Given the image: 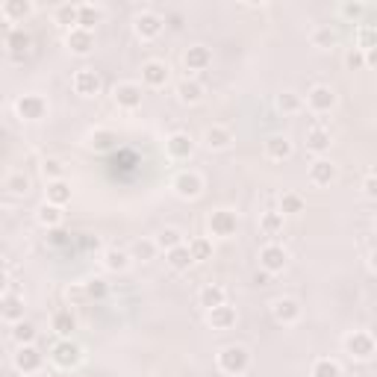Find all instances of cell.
<instances>
[{
    "label": "cell",
    "mask_w": 377,
    "mask_h": 377,
    "mask_svg": "<svg viewBox=\"0 0 377 377\" xmlns=\"http://www.w3.org/2000/svg\"><path fill=\"white\" fill-rule=\"evenodd\" d=\"M54 18H56V24H59V27L74 30V27H77V6H74V4H62V6H56Z\"/></svg>",
    "instance_id": "42"
},
{
    "label": "cell",
    "mask_w": 377,
    "mask_h": 377,
    "mask_svg": "<svg viewBox=\"0 0 377 377\" xmlns=\"http://www.w3.org/2000/svg\"><path fill=\"white\" fill-rule=\"evenodd\" d=\"M345 351H348L354 359H359V363H366V359L374 357V336H371L369 330H354V333H348V336H345Z\"/></svg>",
    "instance_id": "9"
},
{
    "label": "cell",
    "mask_w": 377,
    "mask_h": 377,
    "mask_svg": "<svg viewBox=\"0 0 377 377\" xmlns=\"http://www.w3.org/2000/svg\"><path fill=\"white\" fill-rule=\"evenodd\" d=\"M189 254H192V259L194 262H206V259H212V242L206 239V236H198V239H192L189 245Z\"/></svg>",
    "instance_id": "39"
},
{
    "label": "cell",
    "mask_w": 377,
    "mask_h": 377,
    "mask_svg": "<svg viewBox=\"0 0 377 377\" xmlns=\"http://www.w3.org/2000/svg\"><path fill=\"white\" fill-rule=\"evenodd\" d=\"M166 151L171 159H189L194 154V139L189 133H171L166 139Z\"/></svg>",
    "instance_id": "20"
},
{
    "label": "cell",
    "mask_w": 377,
    "mask_h": 377,
    "mask_svg": "<svg viewBox=\"0 0 377 377\" xmlns=\"http://www.w3.org/2000/svg\"><path fill=\"white\" fill-rule=\"evenodd\" d=\"M233 144V130L224 124H212L204 130V147L206 151H227Z\"/></svg>",
    "instance_id": "17"
},
{
    "label": "cell",
    "mask_w": 377,
    "mask_h": 377,
    "mask_svg": "<svg viewBox=\"0 0 377 377\" xmlns=\"http://www.w3.org/2000/svg\"><path fill=\"white\" fill-rule=\"evenodd\" d=\"M15 116L21 121H42L47 116V101L42 94H21L15 101Z\"/></svg>",
    "instance_id": "6"
},
{
    "label": "cell",
    "mask_w": 377,
    "mask_h": 377,
    "mask_svg": "<svg viewBox=\"0 0 377 377\" xmlns=\"http://www.w3.org/2000/svg\"><path fill=\"white\" fill-rule=\"evenodd\" d=\"M259 230L266 236H277L283 230V216L280 212H262L259 216Z\"/></svg>",
    "instance_id": "41"
},
{
    "label": "cell",
    "mask_w": 377,
    "mask_h": 377,
    "mask_svg": "<svg viewBox=\"0 0 377 377\" xmlns=\"http://www.w3.org/2000/svg\"><path fill=\"white\" fill-rule=\"evenodd\" d=\"M36 336H39V330H36V324L32 321H18V324H12V339H15V345H36Z\"/></svg>",
    "instance_id": "33"
},
{
    "label": "cell",
    "mask_w": 377,
    "mask_h": 377,
    "mask_svg": "<svg viewBox=\"0 0 377 377\" xmlns=\"http://www.w3.org/2000/svg\"><path fill=\"white\" fill-rule=\"evenodd\" d=\"M130 254L127 251H121V248H109V251H104V268L106 271H112V274H121V271H127L130 268Z\"/></svg>",
    "instance_id": "27"
},
{
    "label": "cell",
    "mask_w": 377,
    "mask_h": 377,
    "mask_svg": "<svg viewBox=\"0 0 377 377\" xmlns=\"http://www.w3.org/2000/svg\"><path fill=\"white\" fill-rule=\"evenodd\" d=\"M112 101L118 109H139L142 106V86L133 80H124V83L112 86Z\"/></svg>",
    "instance_id": "10"
},
{
    "label": "cell",
    "mask_w": 377,
    "mask_h": 377,
    "mask_svg": "<svg viewBox=\"0 0 377 377\" xmlns=\"http://www.w3.org/2000/svg\"><path fill=\"white\" fill-rule=\"evenodd\" d=\"M363 56H366V68H371V65L377 62V54H374V51H366Z\"/></svg>",
    "instance_id": "56"
},
{
    "label": "cell",
    "mask_w": 377,
    "mask_h": 377,
    "mask_svg": "<svg viewBox=\"0 0 377 377\" xmlns=\"http://www.w3.org/2000/svg\"><path fill=\"white\" fill-rule=\"evenodd\" d=\"M12 366H15V371H21V374H36L44 366V354L36 345H21L18 351L12 354Z\"/></svg>",
    "instance_id": "8"
},
{
    "label": "cell",
    "mask_w": 377,
    "mask_h": 377,
    "mask_svg": "<svg viewBox=\"0 0 377 377\" xmlns=\"http://www.w3.org/2000/svg\"><path fill=\"white\" fill-rule=\"evenodd\" d=\"M32 6L30 0H6L4 6H0V18H4L6 24H21L24 18H30L32 15Z\"/></svg>",
    "instance_id": "19"
},
{
    "label": "cell",
    "mask_w": 377,
    "mask_h": 377,
    "mask_svg": "<svg viewBox=\"0 0 377 377\" xmlns=\"http://www.w3.org/2000/svg\"><path fill=\"white\" fill-rule=\"evenodd\" d=\"M307 177H309V183H313L316 189H327L336 180V166L330 159H324V156H319L313 166H309V171H307Z\"/></svg>",
    "instance_id": "16"
},
{
    "label": "cell",
    "mask_w": 377,
    "mask_h": 377,
    "mask_svg": "<svg viewBox=\"0 0 377 377\" xmlns=\"http://www.w3.org/2000/svg\"><path fill=\"white\" fill-rule=\"evenodd\" d=\"M198 304L209 313V309H216V307L227 304V289L218 286V283H206V286L198 292Z\"/></svg>",
    "instance_id": "25"
},
{
    "label": "cell",
    "mask_w": 377,
    "mask_h": 377,
    "mask_svg": "<svg viewBox=\"0 0 377 377\" xmlns=\"http://www.w3.org/2000/svg\"><path fill=\"white\" fill-rule=\"evenodd\" d=\"M206 324L212 327V330H230V327H236V309L230 304H221L216 309H209Z\"/></svg>",
    "instance_id": "22"
},
{
    "label": "cell",
    "mask_w": 377,
    "mask_h": 377,
    "mask_svg": "<svg viewBox=\"0 0 377 377\" xmlns=\"http://www.w3.org/2000/svg\"><path fill=\"white\" fill-rule=\"evenodd\" d=\"M154 242H156V248H162V251H171V248H177V245H186L183 233H180L177 227H166V230H159V236Z\"/></svg>",
    "instance_id": "40"
},
{
    "label": "cell",
    "mask_w": 377,
    "mask_h": 377,
    "mask_svg": "<svg viewBox=\"0 0 377 377\" xmlns=\"http://www.w3.org/2000/svg\"><path fill=\"white\" fill-rule=\"evenodd\" d=\"M65 47H68V51H71L74 56H89V54H92V47H94V32L74 27V30L65 32Z\"/></svg>",
    "instance_id": "14"
},
{
    "label": "cell",
    "mask_w": 377,
    "mask_h": 377,
    "mask_svg": "<svg viewBox=\"0 0 377 377\" xmlns=\"http://www.w3.org/2000/svg\"><path fill=\"white\" fill-rule=\"evenodd\" d=\"M363 12H366L363 4H342V15H345V18H359Z\"/></svg>",
    "instance_id": "51"
},
{
    "label": "cell",
    "mask_w": 377,
    "mask_h": 377,
    "mask_svg": "<svg viewBox=\"0 0 377 377\" xmlns=\"http://www.w3.org/2000/svg\"><path fill=\"white\" fill-rule=\"evenodd\" d=\"M277 109H280L283 116H298L304 109V97L298 92H280L277 94Z\"/></svg>",
    "instance_id": "34"
},
{
    "label": "cell",
    "mask_w": 377,
    "mask_h": 377,
    "mask_svg": "<svg viewBox=\"0 0 377 377\" xmlns=\"http://www.w3.org/2000/svg\"><path fill=\"white\" fill-rule=\"evenodd\" d=\"M330 142H333V136H330V130L327 127H309L307 130V151L309 154L324 156L327 151H330Z\"/></svg>",
    "instance_id": "21"
},
{
    "label": "cell",
    "mask_w": 377,
    "mask_h": 377,
    "mask_svg": "<svg viewBox=\"0 0 377 377\" xmlns=\"http://www.w3.org/2000/svg\"><path fill=\"white\" fill-rule=\"evenodd\" d=\"M0 321H9V324L24 321V298L18 292H4L0 295Z\"/></svg>",
    "instance_id": "13"
},
{
    "label": "cell",
    "mask_w": 377,
    "mask_h": 377,
    "mask_svg": "<svg viewBox=\"0 0 377 377\" xmlns=\"http://www.w3.org/2000/svg\"><path fill=\"white\" fill-rule=\"evenodd\" d=\"M71 89L80 97H97L104 89V80L94 68H77L74 77H71Z\"/></svg>",
    "instance_id": "4"
},
{
    "label": "cell",
    "mask_w": 377,
    "mask_h": 377,
    "mask_svg": "<svg viewBox=\"0 0 377 377\" xmlns=\"http://www.w3.org/2000/svg\"><path fill=\"white\" fill-rule=\"evenodd\" d=\"M183 65H186V71H206L209 65H212L209 47H204V44H192L189 51L183 54Z\"/></svg>",
    "instance_id": "23"
},
{
    "label": "cell",
    "mask_w": 377,
    "mask_h": 377,
    "mask_svg": "<svg viewBox=\"0 0 377 377\" xmlns=\"http://www.w3.org/2000/svg\"><path fill=\"white\" fill-rule=\"evenodd\" d=\"M162 30H166V18L156 12H139L133 18V32L142 39V42H154L162 36Z\"/></svg>",
    "instance_id": "3"
},
{
    "label": "cell",
    "mask_w": 377,
    "mask_h": 377,
    "mask_svg": "<svg viewBox=\"0 0 377 377\" xmlns=\"http://www.w3.org/2000/svg\"><path fill=\"white\" fill-rule=\"evenodd\" d=\"M36 218H39V224L42 227H47V230H54V227H62V218H65V212H62V206H54V204H42L39 206V212H36Z\"/></svg>",
    "instance_id": "30"
},
{
    "label": "cell",
    "mask_w": 377,
    "mask_h": 377,
    "mask_svg": "<svg viewBox=\"0 0 377 377\" xmlns=\"http://www.w3.org/2000/svg\"><path fill=\"white\" fill-rule=\"evenodd\" d=\"M177 101L186 104V106H194L204 101V86L198 83V80H183V83L177 86Z\"/></svg>",
    "instance_id": "26"
},
{
    "label": "cell",
    "mask_w": 377,
    "mask_h": 377,
    "mask_svg": "<svg viewBox=\"0 0 377 377\" xmlns=\"http://www.w3.org/2000/svg\"><path fill=\"white\" fill-rule=\"evenodd\" d=\"M6 44H9V56H12V62H21L24 56H27V51H30V36L24 30H12L9 32V39H6Z\"/></svg>",
    "instance_id": "28"
},
{
    "label": "cell",
    "mask_w": 377,
    "mask_h": 377,
    "mask_svg": "<svg viewBox=\"0 0 377 377\" xmlns=\"http://www.w3.org/2000/svg\"><path fill=\"white\" fill-rule=\"evenodd\" d=\"M262 154H266V159L271 162H283L292 156V142L286 136H268L266 144H262Z\"/></svg>",
    "instance_id": "24"
},
{
    "label": "cell",
    "mask_w": 377,
    "mask_h": 377,
    "mask_svg": "<svg viewBox=\"0 0 377 377\" xmlns=\"http://www.w3.org/2000/svg\"><path fill=\"white\" fill-rule=\"evenodd\" d=\"M156 251H159V248H156V242H154V239H139V242L133 245V251H130V259H142V262H147V259H154Z\"/></svg>",
    "instance_id": "45"
},
{
    "label": "cell",
    "mask_w": 377,
    "mask_h": 377,
    "mask_svg": "<svg viewBox=\"0 0 377 377\" xmlns=\"http://www.w3.org/2000/svg\"><path fill=\"white\" fill-rule=\"evenodd\" d=\"M166 262H168V268H174V271H189V266H194V259H192L186 245H177V248L166 251Z\"/></svg>",
    "instance_id": "31"
},
{
    "label": "cell",
    "mask_w": 377,
    "mask_h": 377,
    "mask_svg": "<svg viewBox=\"0 0 377 377\" xmlns=\"http://www.w3.org/2000/svg\"><path fill=\"white\" fill-rule=\"evenodd\" d=\"M6 189L15 194V198H21V194H27V192H30V177H27L24 171L6 177Z\"/></svg>",
    "instance_id": "48"
},
{
    "label": "cell",
    "mask_w": 377,
    "mask_h": 377,
    "mask_svg": "<svg viewBox=\"0 0 377 377\" xmlns=\"http://www.w3.org/2000/svg\"><path fill=\"white\" fill-rule=\"evenodd\" d=\"M313 44L319 47V51H327V47H333L336 42H339V36H336V30H330V27H319V30H313Z\"/></svg>",
    "instance_id": "43"
},
{
    "label": "cell",
    "mask_w": 377,
    "mask_h": 377,
    "mask_svg": "<svg viewBox=\"0 0 377 377\" xmlns=\"http://www.w3.org/2000/svg\"><path fill=\"white\" fill-rule=\"evenodd\" d=\"M47 204L54 206H65L71 204V186L65 180H56V183H47Z\"/></svg>",
    "instance_id": "37"
},
{
    "label": "cell",
    "mask_w": 377,
    "mask_h": 377,
    "mask_svg": "<svg viewBox=\"0 0 377 377\" xmlns=\"http://www.w3.org/2000/svg\"><path fill=\"white\" fill-rule=\"evenodd\" d=\"M54 330L59 333V339H71V333L77 330V319L71 309H59L54 313Z\"/></svg>",
    "instance_id": "32"
},
{
    "label": "cell",
    "mask_w": 377,
    "mask_h": 377,
    "mask_svg": "<svg viewBox=\"0 0 377 377\" xmlns=\"http://www.w3.org/2000/svg\"><path fill=\"white\" fill-rule=\"evenodd\" d=\"M374 44H377V30L371 27V24H366V27H359V32H357V51H374Z\"/></svg>",
    "instance_id": "46"
},
{
    "label": "cell",
    "mask_w": 377,
    "mask_h": 377,
    "mask_svg": "<svg viewBox=\"0 0 377 377\" xmlns=\"http://www.w3.org/2000/svg\"><path fill=\"white\" fill-rule=\"evenodd\" d=\"M89 144H92V151L106 154V151H112V147L118 144V136L112 133V130H94V133L89 136Z\"/></svg>",
    "instance_id": "36"
},
{
    "label": "cell",
    "mask_w": 377,
    "mask_h": 377,
    "mask_svg": "<svg viewBox=\"0 0 377 377\" xmlns=\"http://www.w3.org/2000/svg\"><path fill=\"white\" fill-rule=\"evenodd\" d=\"M309 377H342V366L330 357H319L309 369Z\"/></svg>",
    "instance_id": "38"
},
{
    "label": "cell",
    "mask_w": 377,
    "mask_h": 377,
    "mask_svg": "<svg viewBox=\"0 0 377 377\" xmlns=\"http://www.w3.org/2000/svg\"><path fill=\"white\" fill-rule=\"evenodd\" d=\"M239 227V218L233 209H216L209 212V233L218 236V239H230Z\"/></svg>",
    "instance_id": "12"
},
{
    "label": "cell",
    "mask_w": 377,
    "mask_h": 377,
    "mask_svg": "<svg viewBox=\"0 0 377 377\" xmlns=\"http://www.w3.org/2000/svg\"><path fill=\"white\" fill-rule=\"evenodd\" d=\"M68 298H77V301H86V292H83V283H77L68 289Z\"/></svg>",
    "instance_id": "53"
},
{
    "label": "cell",
    "mask_w": 377,
    "mask_h": 377,
    "mask_svg": "<svg viewBox=\"0 0 377 377\" xmlns=\"http://www.w3.org/2000/svg\"><path fill=\"white\" fill-rule=\"evenodd\" d=\"M101 6H94V4H80L77 6V27L80 30H94V24H101Z\"/></svg>",
    "instance_id": "29"
},
{
    "label": "cell",
    "mask_w": 377,
    "mask_h": 377,
    "mask_svg": "<svg viewBox=\"0 0 377 377\" xmlns=\"http://www.w3.org/2000/svg\"><path fill=\"white\" fill-rule=\"evenodd\" d=\"M171 189L180 201H194L204 194V177L198 171H180L174 180H171Z\"/></svg>",
    "instance_id": "2"
},
{
    "label": "cell",
    "mask_w": 377,
    "mask_h": 377,
    "mask_svg": "<svg viewBox=\"0 0 377 377\" xmlns=\"http://www.w3.org/2000/svg\"><path fill=\"white\" fill-rule=\"evenodd\" d=\"M51 359L59 369H77L80 363H83V348L71 339H59L54 345V351H51Z\"/></svg>",
    "instance_id": "7"
},
{
    "label": "cell",
    "mask_w": 377,
    "mask_h": 377,
    "mask_svg": "<svg viewBox=\"0 0 377 377\" xmlns=\"http://www.w3.org/2000/svg\"><path fill=\"white\" fill-rule=\"evenodd\" d=\"M4 292H9V277H6V271H0V295Z\"/></svg>",
    "instance_id": "55"
},
{
    "label": "cell",
    "mask_w": 377,
    "mask_h": 377,
    "mask_svg": "<svg viewBox=\"0 0 377 377\" xmlns=\"http://www.w3.org/2000/svg\"><path fill=\"white\" fill-rule=\"evenodd\" d=\"M307 106L313 112H319V116L321 112H330L336 106V92L330 86H313L307 94Z\"/></svg>",
    "instance_id": "18"
},
{
    "label": "cell",
    "mask_w": 377,
    "mask_h": 377,
    "mask_svg": "<svg viewBox=\"0 0 377 377\" xmlns=\"http://www.w3.org/2000/svg\"><path fill=\"white\" fill-rule=\"evenodd\" d=\"M268 280H271V274H268V271H262V268L254 274V283H257V286H268Z\"/></svg>",
    "instance_id": "54"
},
{
    "label": "cell",
    "mask_w": 377,
    "mask_h": 377,
    "mask_svg": "<svg viewBox=\"0 0 377 377\" xmlns=\"http://www.w3.org/2000/svg\"><path fill=\"white\" fill-rule=\"evenodd\" d=\"M363 192H366V198H374V194H377V180H374V171H369V174H366V180H363Z\"/></svg>",
    "instance_id": "52"
},
{
    "label": "cell",
    "mask_w": 377,
    "mask_h": 377,
    "mask_svg": "<svg viewBox=\"0 0 377 377\" xmlns=\"http://www.w3.org/2000/svg\"><path fill=\"white\" fill-rule=\"evenodd\" d=\"M216 363H218V369L224 371V374H245L251 369V351L245 348V345H224L221 351H218V357H216Z\"/></svg>",
    "instance_id": "1"
},
{
    "label": "cell",
    "mask_w": 377,
    "mask_h": 377,
    "mask_svg": "<svg viewBox=\"0 0 377 377\" xmlns=\"http://www.w3.org/2000/svg\"><path fill=\"white\" fill-rule=\"evenodd\" d=\"M168 77H171L168 62H162V59H147V62L142 65V83H144L147 89H166Z\"/></svg>",
    "instance_id": "11"
},
{
    "label": "cell",
    "mask_w": 377,
    "mask_h": 377,
    "mask_svg": "<svg viewBox=\"0 0 377 377\" xmlns=\"http://www.w3.org/2000/svg\"><path fill=\"white\" fill-rule=\"evenodd\" d=\"M286 262H289V254H286L283 245L268 242V245H262V248H259V268H262V271L280 274V271L286 268Z\"/></svg>",
    "instance_id": "5"
},
{
    "label": "cell",
    "mask_w": 377,
    "mask_h": 377,
    "mask_svg": "<svg viewBox=\"0 0 377 377\" xmlns=\"http://www.w3.org/2000/svg\"><path fill=\"white\" fill-rule=\"evenodd\" d=\"M83 292H86V301H104L109 286H106V280H101V277H92V280L83 283Z\"/></svg>",
    "instance_id": "44"
},
{
    "label": "cell",
    "mask_w": 377,
    "mask_h": 377,
    "mask_svg": "<svg viewBox=\"0 0 377 377\" xmlns=\"http://www.w3.org/2000/svg\"><path fill=\"white\" fill-rule=\"evenodd\" d=\"M42 174L47 183H56V180H65V166L59 159H44L42 162Z\"/></svg>",
    "instance_id": "47"
},
{
    "label": "cell",
    "mask_w": 377,
    "mask_h": 377,
    "mask_svg": "<svg viewBox=\"0 0 377 377\" xmlns=\"http://www.w3.org/2000/svg\"><path fill=\"white\" fill-rule=\"evenodd\" d=\"M304 209H307V204H304V198L298 192H283L280 194V209H277V212H280L283 218L286 216H301Z\"/></svg>",
    "instance_id": "35"
},
{
    "label": "cell",
    "mask_w": 377,
    "mask_h": 377,
    "mask_svg": "<svg viewBox=\"0 0 377 377\" xmlns=\"http://www.w3.org/2000/svg\"><path fill=\"white\" fill-rule=\"evenodd\" d=\"M345 65H348V71H363V68H366V56H363V51L351 47V51L345 54Z\"/></svg>",
    "instance_id": "49"
},
{
    "label": "cell",
    "mask_w": 377,
    "mask_h": 377,
    "mask_svg": "<svg viewBox=\"0 0 377 377\" xmlns=\"http://www.w3.org/2000/svg\"><path fill=\"white\" fill-rule=\"evenodd\" d=\"M68 236H71V233H65L62 227H54V230H47V242H51V245H65V242H68Z\"/></svg>",
    "instance_id": "50"
},
{
    "label": "cell",
    "mask_w": 377,
    "mask_h": 377,
    "mask_svg": "<svg viewBox=\"0 0 377 377\" xmlns=\"http://www.w3.org/2000/svg\"><path fill=\"white\" fill-rule=\"evenodd\" d=\"M271 316H274V321L277 324H298V319H301V304L295 301V298H277V301H271Z\"/></svg>",
    "instance_id": "15"
}]
</instances>
